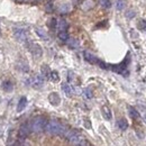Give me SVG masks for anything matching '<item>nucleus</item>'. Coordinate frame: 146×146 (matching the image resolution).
Segmentation results:
<instances>
[{"label":"nucleus","mask_w":146,"mask_h":146,"mask_svg":"<svg viewBox=\"0 0 146 146\" xmlns=\"http://www.w3.org/2000/svg\"><path fill=\"white\" fill-rule=\"evenodd\" d=\"M46 124H47V121H46V119H45L43 116H37L35 118H33L32 121L29 123L31 131H33V133H35V134L42 133V131L45 129Z\"/></svg>","instance_id":"nucleus-1"},{"label":"nucleus","mask_w":146,"mask_h":146,"mask_svg":"<svg viewBox=\"0 0 146 146\" xmlns=\"http://www.w3.org/2000/svg\"><path fill=\"white\" fill-rule=\"evenodd\" d=\"M60 126H61V123H58V121H56V120H50V121H47V124H46L44 130H45L48 135H57Z\"/></svg>","instance_id":"nucleus-2"},{"label":"nucleus","mask_w":146,"mask_h":146,"mask_svg":"<svg viewBox=\"0 0 146 146\" xmlns=\"http://www.w3.org/2000/svg\"><path fill=\"white\" fill-rule=\"evenodd\" d=\"M31 134V127H29V124H23L18 130V137L20 141H24L28 137V135Z\"/></svg>","instance_id":"nucleus-3"},{"label":"nucleus","mask_w":146,"mask_h":146,"mask_svg":"<svg viewBox=\"0 0 146 146\" xmlns=\"http://www.w3.org/2000/svg\"><path fill=\"white\" fill-rule=\"evenodd\" d=\"M29 83H31V86L33 88L39 89V88H42L44 86V78L42 75H35V76L29 79Z\"/></svg>","instance_id":"nucleus-4"},{"label":"nucleus","mask_w":146,"mask_h":146,"mask_svg":"<svg viewBox=\"0 0 146 146\" xmlns=\"http://www.w3.org/2000/svg\"><path fill=\"white\" fill-rule=\"evenodd\" d=\"M14 35L16 37V39L18 40V42H26L27 40V33H26V31H24V29H21V28H15L14 29Z\"/></svg>","instance_id":"nucleus-5"},{"label":"nucleus","mask_w":146,"mask_h":146,"mask_svg":"<svg viewBox=\"0 0 146 146\" xmlns=\"http://www.w3.org/2000/svg\"><path fill=\"white\" fill-rule=\"evenodd\" d=\"M29 51H31V53L34 55L35 57H39L40 55H42V47L38 45V44H35V43H32V44H29Z\"/></svg>","instance_id":"nucleus-6"},{"label":"nucleus","mask_w":146,"mask_h":146,"mask_svg":"<svg viewBox=\"0 0 146 146\" xmlns=\"http://www.w3.org/2000/svg\"><path fill=\"white\" fill-rule=\"evenodd\" d=\"M68 141H69V142H70L72 145L76 146L78 144H79V143H81V142L83 141V138H82V136H81V135H80V134L76 131V133H75L73 136H71V137H70Z\"/></svg>","instance_id":"nucleus-7"},{"label":"nucleus","mask_w":146,"mask_h":146,"mask_svg":"<svg viewBox=\"0 0 146 146\" xmlns=\"http://www.w3.org/2000/svg\"><path fill=\"white\" fill-rule=\"evenodd\" d=\"M84 58H86V61H88L89 63H91V64H97L98 63V61H99V58L97 57V56H94L93 54H91L90 52H88V51H86L84 53Z\"/></svg>","instance_id":"nucleus-8"},{"label":"nucleus","mask_w":146,"mask_h":146,"mask_svg":"<svg viewBox=\"0 0 146 146\" xmlns=\"http://www.w3.org/2000/svg\"><path fill=\"white\" fill-rule=\"evenodd\" d=\"M48 100H50V102H51L53 106H57V105L61 102V98H60V96H58L56 92H53V93L50 94Z\"/></svg>","instance_id":"nucleus-9"},{"label":"nucleus","mask_w":146,"mask_h":146,"mask_svg":"<svg viewBox=\"0 0 146 146\" xmlns=\"http://www.w3.org/2000/svg\"><path fill=\"white\" fill-rule=\"evenodd\" d=\"M56 27L58 28L60 32H66L68 28H69V24H68V21L65 19H61V20L57 21V26Z\"/></svg>","instance_id":"nucleus-10"},{"label":"nucleus","mask_w":146,"mask_h":146,"mask_svg":"<svg viewBox=\"0 0 146 146\" xmlns=\"http://www.w3.org/2000/svg\"><path fill=\"white\" fill-rule=\"evenodd\" d=\"M71 8H72L71 5L68 3V2H65V3H62V5L58 7V11H60L61 14H68V13H70Z\"/></svg>","instance_id":"nucleus-11"},{"label":"nucleus","mask_w":146,"mask_h":146,"mask_svg":"<svg viewBox=\"0 0 146 146\" xmlns=\"http://www.w3.org/2000/svg\"><path fill=\"white\" fill-rule=\"evenodd\" d=\"M62 90L64 91V93H65L68 97H71L73 94V88L69 83H63V84H62Z\"/></svg>","instance_id":"nucleus-12"},{"label":"nucleus","mask_w":146,"mask_h":146,"mask_svg":"<svg viewBox=\"0 0 146 146\" xmlns=\"http://www.w3.org/2000/svg\"><path fill=\"white\" fill-rule=\"evenodd\" d=\"M26 105H27V99H26V97H23V98H20V100H19L18 102V106H17V111H23V110L26 108Z\"/></svg>","instance_id":"nucleus-13"},{"label":"nucleus","mask_w":146,"mask_h":146,"mask_svg":"<svg viewBox=\"0 0 146 146\" xmlns=\"http://www.w3.org/2000/svg\"><path fill=\"white\" fill-rule=\"evenodd\" d=\"M101 111H102V116H104L105 119H107V120H110V119H111V111H110V109L107 106H104V107L101 108Z\"/></svg>","instance_id":"nucleus-14"},{"label":"nucleus","mask_w":146,"mask_h":146,"mask_svg":"<svg viewBox=\"0 0 146 146\" xmlns=\"http://www.w3.org/2000/svg\"><path fill=\"white\" fill-rule=\"evenodd\" d=\"M117 125H118V127H119L120 130H126V129L128 128V123L125 118L119 119V120H118V123H117Z\"/></svg>","instance_id":"nucleus-15"},{"label":"nucleus","mask_w":146,"mask_h":146,"mask_svg":"<svg viewBox=\"0 0 146 146\" xmlns=\"http://www.w3.org/2000/svg\"><path fill=\"white\" fill-rule=\"evenodd\" d=\"M128 112H129V116L133 118V119H137V118H139V113H138V111L135 109L134 107H128Z\"/></svg>","instance_id":"nucleus-16"},{"label":"nucleus","mask_w":146,"mask_h":146,"mask_svg":"<svg viewBox=\"0 0 146 146\" xmlns=\"http://www.w3.org/2000/svg\"><path fill=\"white\" fill-rule=\"evenodd\" d=\"M68 45H69L71 48L75 50V48L79 47V42H78V39H75V38H69V39H68Z\"/></svg>","instance_id":"nucleus-17"},{"label":"nucleus","mask_w":146,"mask_h":146,"mask_svg":"<svg viewBox=\"0 0 146 146\" xmlns=\"http://www.w3.org/2000/svg\"><path fill=\"white\" fill-rule=\"evenodd\" d=\"M35 31H36L37 35L40 37V38H43V39H45V40H47V39H48V36H47V34H46V32H45L44 29H42V28H38V27H37Z\"/></svg>","instance_id":"nucleus-18"},{"label":"nucleus","mask_w":146,"mask_h":146,"mask_svg":"<svg viewBox=\"0 0 146 146\" xmlns=\"http://www.w3.org/2000/svg\"><path fill=\"white\" fill-rule=\"evenodd\" d=\"M68 130H69L68 126H65V125L61 124V126H60V129H58V133H57V135H60V136H64V135L66 134V131H68Z\"/></svg>","instance_id":"nucleus-19"},{"label":"nucleus","mask_w":146,"mask_h":146,"mask_svg":"<svg viewBox=\"0 0 146 146\" xmlns=\"http://www.w3.org/2000/svg\"><path fill=\"white\" fill-rule=\"evenodd\" d=\"M58 38H60L62 42H68V39H69V34H68V32H58Z\"/></svg>","instance_id":"nucleus-20"},{"label":"nucleus","mask_w":146,"mask_h":146,"mask_svg":"<svg viewBox=\"0 0 146 146\" xmlns=\"http://www.w3.org/2000/svg\"><path fill=\"white\" fill-rule=\"evenodd\" d=\"M48 78L52 80V81H54V82H56V81H58V74H57V72L56 71H51L50 72V75H48Z\"/></svg>","instance_id":"nucleus-21"},{"label":"nucleus","mask_w":146,"mask_h":146,"mask_svg":"<svg viewBox=\"0 0 146 146\" xmlns=\"http://www.w3.org/2000/svg\"><path fill=\"white\" fill-rule=\"evenodd\" d=\"M2 88H3L5 91H11V89H13V84H11V82L7 81V82H3Z\"/></svg>","instance_id":"nucleus-22"},{"label":"nucleus","mask_w":146,"mask_h":146,"mask_svg":"<svg viewBox=\"0 0 146 146\" xmlns=\"http://www.w3.org/2000/svg\"><path fill=\"white\" fill-rule=\"evenodd\" d=\"M99 2H100V5H101V7H104V8H110V6H111V1L110 0H99Z\"/></svg>","instance_id":"nucleus-23"},{"label":"nucleus","mask_w":146,"mask_h":146,"mask_svg":"<svg viewBox=\"0 0 146 146\" xmlns=\"http://www.w3.org/2000/svg\"><path fill=\"white\" fill-rule=\"evenodd\" d=\"M83 93H84V97H86L87 99H91L92 97H93V93H92V90L90 89V88H87V89H84Z\"/></svg>","instance_id":"nucleus-24"},{"label":"nucleus","mask_w":146,"mask_h":146,"mask_svg":"<svg viewBox=\"0 0 146 146\" xmlns=\"http://www.w3.org/2000/svg\"><path fill=\"white\" fill-rule=\"evenodd\" d=\"M124 7H125V1H124V0H117V2H116V8H117L118 10H123Z\"/></svg>","instance_id":"nucleus-25"},{"label":"nucleus","mask_w":146,"mask_h":146,"mask_svg":"<svg viewBox=\"0 0 146 146\" xmlns=\"http://www.w3.org/2000/svg\"><path fill=\"white\" fill-rule=\"evenodd\" d=\"M138 28H139L141 31H145L146 29V21L145 20H139V23H138Z\"/></svg>","instance_id":"nucleus-26"},{"label":"nucleus","mask_w":146,"mask_h":146,"mask_svg":"<svg viewBox=\"0 0 146 146\" xmlns=\"http://www.w3.org/2000/svg\"><path fill=\"white\" fill-rule=\"evenodd\" d=\"M48 26H51L52 28H55V27L57 26V20L55 18H52L50 20V23H48Z\"/></svg>","instance_id":"nucleus-27"},{"label":"nucleus","mask_w":146,"mask_h":146,"mask_svg":"<svg viewBox=\"0 0 146 146\" xmlns=\"http://www.w3.org/2000/svg\"><path fill=\"white\" fill-rule=\"evenodd\" d=\"M42 72H43V74H44L45 76H47V78H48V75H50V72H51V71L47 69V66H46V65H44V66H43V69H42Z\"/></svg>","instance_id":"nucleus-28"},{"label":"nucleus","mask_w":146,"mask_h":146,"mask_svg":"<svg viewBox=\"0 0 146 146\" xmlns=\"http://www.w3.org/2000/svg\"><path fill=\"white\" fill-rule=\"evenodd\" d=\"M126 17L127 18H133V17H135V11H133V10H129L126 13Z\"/></svg>","instance_id":"nucleus-29"},{"label":"nucleus","mask_w":146,"mask_h":146,"mask_svg":"<svg viewBox=\"0 0 146 146\" xmlns=\"http://www.w3.org/2000/svg\"><path fill=\"white\" fill-rule=\"evenodd\" d=\"M97 64H99V65H100V68H102V69H107L106 63H104V62H102V61H100V60L98 61V63H97Z\"/></svg>","instance_id":"nucleus-30"},{"label":"nucleus","mask_w":146,"mask_h":146,"mask_svg":"<svg viewBox=\"0 0 146 146\" xmlns=\"http://www.w3.org/2000/svg\"><path fill=\"white\" fill-rule=\"evenodd\" d=\"M76 146H90V144H89L87 141H84V139H83L81 143H79V144H78Z\"/></svg>","instance_id":"nucleus-31"},{"label":"nucleus","mask_w":146,"mask_h":146,"mask_svg":"<svg viewBox=\"0 0 146 146\" xmlns=\"http://www.w3.org/2000/svg\"><path fill=\"white\" fill-rule=\"evenodd\" d=\"M84 125H86V127H87V128H90V121L86 120V124H84Z\"/></svg>","instance_id":"nucleus-32"},{"label":"nucleus","mask_w":146,"mask_h":146,"mask_svg":"<svg viewBox=\"0 0 146 146\" xmlns=\"http://www.w3.org/2000/svg\"><path fill=\"white\" fill-rule=\"evenodd\" d=\"M143 118H144V120H145V123H146V113H144V116H143Z\"/></svg>","instance_id":"nucleus-33"},{"label":"nucleus","mask_w":146,"mask_h":146,"mask_svg":"<svg viewBox=\"0 0 146 146\" xmlns=\"http://www.w3.org/2000/svg\"><path fill=\"white\" fill-rule=\"evenodd\" d=\"M20 1H27V0H20Z\"/></svg>","instance_id":"nucleus-34"},{"label":"nucleus","mask_w":146,"mask_h":146,"mask_svg":"<svg viewBox=\"0 0 146 146\" xmlns=\"http://www.w3.org/2000/svg\"><path fill=\"white\" fill-rule=\"evenodd\" d=\"M36 1H42V0H36Z\"/></svg>","instance_id":"nucleus-35"}]
</instances>
